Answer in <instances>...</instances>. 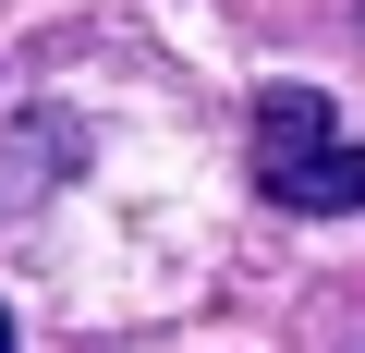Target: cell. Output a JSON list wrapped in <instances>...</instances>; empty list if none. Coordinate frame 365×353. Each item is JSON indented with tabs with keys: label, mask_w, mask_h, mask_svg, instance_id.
Masks as SVG:
<instances>
[{
	"label": "cell",
	"mask_w": 365,
	"mask_h": 353,
	"mask_svg": "<svg viewBox=\"0 0 365 353\" xmlns=\"http://www.w3.org/2000/svg\"><path fill=\"white\" fill-rule=\"evenodd\" d=\"M0 353H13V305H0Z\"/></svg>",
	"instance_id": "cell-3"
},
{
	"label": "cell",
	"mask_w": 365,
	"mask_h": 353,
	"mask_svg": "<svg viewBox=\"0 0 365 353\" xmlns=\"http://www.w3.org/2000/svg\"><path fill=\"white\" fill-rule=\"evenodd\" d=\"M25 158H86L73 122H13L0 134V208H25ZM37 183H61V170H37Z\"/></svg>",
	"instance_id": "cell-2"
},
{
	"label": "cell",
	"mask_w": 365,
	"mask_h": 353,
	"mask_svg": "<svg viewBox=\"0 0 365 353\" xmlns=\"http://www.w3.org/2000/svg\"><path fill=\"white\" fill-rule=\"evenodd\" d=\"M244 158H256V195L292 208V220H353L365 208V146L329 122L317 86H268L256 122H244Z\"/></svg>",
	"instance_id": "cell-1"
}]
</instances>
